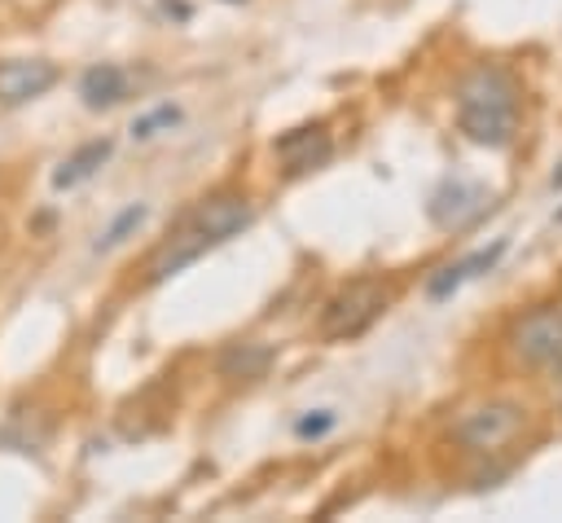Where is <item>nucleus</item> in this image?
Segmentation results:
<instances>
[{
	"label": "nucleus",
	"instance_id": "nucleus-1",
	"mask_svg": "<svg viewBox=\"0 0 562 523\" xmlns=\"http://www.w3.org/2000/svg\"><path fill=\"white\" fill-rule=\"evenodd\" d=\"M250 220H255V207L237 189H220V193L193 202L167 229V237L149 251V259H145V286H158V281L184 272L193 259H202L206 251H215L228 237H237L241 229H250Z\"/></svg>",
	"mask_w": 562,
	"mask_h": 523
},
{
	"label": "nucleus",
	"instance_id": "nucleus-2",
	"mask_svg": "<svg viewBox=\"0 0 562 523\" xmlns=\"http://www.w3.org/2000/svg\"><path fill=\"white\" fill-rule=\"evenodd\" d=\"M457 127L479 145H509L518 132V84L501 66H479L457 88Z\"/></svg>",
	"mask_w": 562,
	"mask_h": 523
},
{
	"label": "nucleus",
	"instance_id": "nucleus-3",
	"mask_svg": "<svg viewBox=\"0 0 562 523\" xmlns=\"http://www.w3.org/2000/svg\"><path fill=\"white\" fill-rule=\"evenodd\" d=\"M386 308V290L382 281L373 277H360V281H347L342 290L329 294V303L321 308V338L338 343V338H356L364 334Z\"/></svg>",
	"mask_w": 562,
	"mask_h": 523
},
{
	"label": "nucleus",
	"instance_id": "nucleus-4",
	"mask_svg": "<svg viewBox=\"0 0 562 523\" xmlns=\"http://www.w3.org/2000/svg\"><path fill=\"white\" fill-rule=\"evenodd\" d=\"M522 422L527 418L518 404H479L452 426V439L465 444L470 453H496L522 431Z\"/></svg>",
	"mask_w": 562,
	"mask_h": 523
},
{
	"label": "nucleus",
	"instance_id": "nucleus-5",
	"mask_svg": "<svg viewBox=\"0 0 562 523\" xmlns=\"http://www.w3.org/2000/svg\"><path fill=\"white\" fill-rule=\"evenodd\" d=\"M514 352L527 360V365H553L562 360V308H531L514 334H509Z\"/></svg>",
	"mask_w": 562,
	"mask_h": 523
},
{
	"label": "nucleus",
	"instance_id": "nucleus-6",
	"mask_svg": "<svg viewBox=\"0 0 562 523\" xmlns=\"http://www.w3.org/2000/svg\"><path fill=\"white\" fill-rule=\"evenodd\" d=\"M57 84V62L48 57H4L0 62V105H26Z\"/></svg>",
	"mask_w": 562,
	"mask_h": 523
},
{
	"label": "nucleus",
	"instance_id": "nucleus-7",
	"mask_svg": "<svg viewBox=\"0 0 562 523\" xmlns=\"http://www.w3.org/2000/svg\"><path fill=\"white\" fill-rule=\"evenodd\" d=\"M272 149H277L285 176H307V171H316V167L329 163L334 141H329L325 123H307V127H290V132H281Z\"/></svg>",
	"mask_w": 562,
	"mask_h": 523
},
{
	"label": "nucleus",
	"instance_id": "nucleus-8",
	"mask_svg": "<svg viewBox=\"0 0 562 523\" xmlns=\"http://www.w3.org/2000/svg\"><path fill=\"white\" fill-rule=\"evenodd\" d=\"M483 211H487V193H483L479 185H465V180L443 185V189L435 193V202H430V215H435V224H443V229H461V224L479 220Z\"/></svg>",
	"mask_w": 562,
	"mask_h": 523
},
{
	"label": "nucleus",
	"instance_id": "nucleus-9",
	"mask_svg": "<svg viewBox=\"0 0 562 523\" xmlns=\"http://www.w3.org/2000/svg\"><path fill=\"white\" fill-rule=\"evenodd\" d=\"M79 97L88 110H110L127 97V70L114 66V62H97L79 75Z\"/></svg>",
	"mask_w": 562,
	"mask_h": 523
},
{
	"label": "nucleus",
	"instance_id": "nucleus-10",
	"mask_svg": "<svg viewBox=\"0 0 562 523\" xmlns=\"http://www.w3.org/2000/svg\"><path fill=\"white\" fill-rule=\"evenodd\" d=\"M501 255H505V242H496V246H487V251H474V255H465L461 264H448V268H439V272L426 281V294H430V299H443V294H452L461 281L479 277V272H483V268H492Z\"/></svg>",
	"mask_w": 562,
	"mask_h": 523
},
{
	"label": "nucleus",
	"instance_id": "nucleus-11",
	"mask_svg": "<svg viewBox=\"0 0 562 523\" xmlns=\"http://www.w3.org/2000/svg\"><path fill=\"white\" fill-rule=\"evenodd\" d=\"M110 149H114V145H110L105 136H101V141L79 145V149H75V154L53 171V189H75V185H83V180H88V176L110 158Z\"/></svg>",
	"mask_w": 562,
	"mask_h": 523
},
{
	"label": "nucleus",
	"instance_id": "nucleus-12",
	"mask_svg": "<svg viewBox=\"0 0 562 523\" xmlns=\"http://www.w3.org/2000/svg\"><path fill=\"white\" fill-rule=\"evenodd\" d=\"M268 365H272V347H263V343H228L220 352L224 378H263Z\"/></svg>",
	"mask_w": 562,
	"mask_h": 523
},
{
	"label": "nucleus",
	"instance_id": "nucleus-13",
	"mask_svg": "<svg viewBox=\"0 0 562 523\" xmlns=\"http://www.w3.org/2000/svg\"><path fill=\"white\" fill-rule=\"evenodd\" d=\"M145 224V207L140 202H132V207H123L119 215H114V224L97 237V251H110V246H119V242H127V233H136Z\"/></svg>",
	"mask_w": 562,
	"mask_h": 523
},
{
	"label": "nucleus",
	"instance_id": "nucleus-14",
	"mask_svg": "<svg viewBox=\"0 0 562 523\" xmlns=\"http://www.w3.org/2000/svg\"><path fill=\"white\" fill-rule=\"evenodd\" d=\"M171 123H180V110H176V105H158V110H149V114H140V119L132 123V136H136V141H149V136H158V132L171 127Z\"/></svg>",
	"mask_w": 562,
	"mask_h": 523
},
{
	"label": "nucleus",
	"instance_id": "nucleus-15",
	"mask_svg": "<svg viewBox=\"0 0 562 523\" xmlns=\"http://www.w3.org/2000/svg\"><path fill=\"white\" fill-rule=\"evenodd\" d=\"M334 426V413L329 409H316V413H307V418H299V439H316V435H325Z\"/></svg>",
	"mask_w": 562,
	"mask_h": 523
},
{
	"label": "nucleus",
	"instance_id": "nucleus-16",
	"mask_svg": "<svg viewBox=\"0 0 562 523\" xmlns=\"http://www.w3.org/2000/svg\"><path fill=\"white\" fill-rule=\"evenodd\" d=\"M553 185H558V189H562V163H558V171H553Z\"/></svg>",
	"mask_w": 562,
	"mask_h": 523
}]
</instances>
